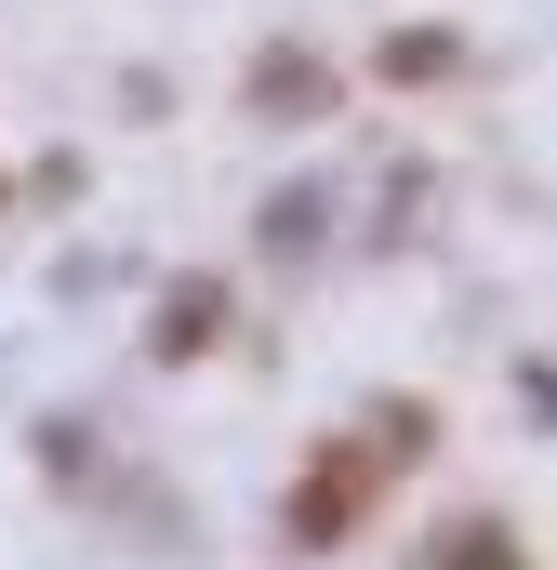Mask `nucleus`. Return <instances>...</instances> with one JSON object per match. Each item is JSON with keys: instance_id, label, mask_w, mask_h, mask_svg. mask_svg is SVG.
<instances>
[{"instance_id": "1", "label": "nucleus", "mask_w": 557, "mask_h": 570, "mask_svg": "<svg viewBox=\"0 0 557 570\" xmlns=\"http://www.w3.org/2000/svg\"><path fill=\"white\" fill-rule=\"evenodd\" d=\"M359 504H372V451H332V464H319V478L292 491V544H332V531H345Z\"/></svg>"}, {"instance_id": "2", "label": "nucleus", "mask_w": 557, "mask_h": 570, "mask_svg": "<svg viewBox=\"0 0 557 570\" xmlns=\"http://www.w3.org/2000/svg\"><path fill=\"white\" fill-rule=\"evenodd\" d=\"M438 570H518V531H505V518H465V531L438 544Z\"/></svg>"}, {"instance_id": "3", "label": "nucleus", "mask_w": 557, "mask_h": 570, "mask_svg": "<svg viewBox=\"0 0 557 570\" xmlns=\"http://www.w3.org/2000/svg\"><path fill=\"white\" fill-rule=\"evenodd\" d=\"M199 332H213V292H173V305H159V345H173V358H186V345H199Z\"/></svg>"}, {"instance_id": "4", "label": "nucleus", "mask_w": 557, "mask_h": 570, "mask_svg": "<svg viewBox=\"0 0 557 570\" xmlns=\"http://www.w3.org/2000/svg\"><path fill=\"white\" fill-rule=\"evenodd\" d=\"M0 199H13V186H0Z\"/></svg>"}]
</instances>
